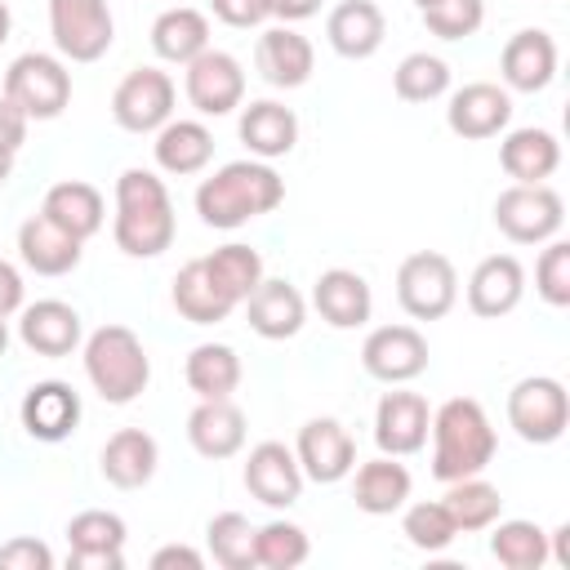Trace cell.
Wrapping results in <instances>:
<instances>
[{
  "label": "cell",
  "mask_w": 570,
  "mask_h": 570,
  "mask_svg": "<svg viewBox=\"0 0 570 570\" xmlns=\"http://www.w3.org/2000/svg\"><path fill=\"white\" fill-rule=\"evenodd\" d=\"M111 236L129 258H151V254L169 249V240H174V205H169V191H165V183L156 174L125 169L116 178Z\"/></svg>",
  "instance_id": "obj_1"
},
{
  "label": "cell",
  "mask_w": 570,
  "mask_h": 570,
  "mask_svg": "<svg viewBox=\"0 0 570 570\" xmlns=\"http://www.w3.org/2000/svg\"><path fill=\"white\" fill-rule=\"evenodd\" d=\"M281 196H285V183L276 178V169L258 160H232L196 187V214L209 227H240L254 214L276 209Z\"/></svg>",
  "instance_id": "obj_2"
},
{
  "label": "cell",
  "mask_w": 570,
  "mask_h": 570,
  "mask_svg": "<svg viewBox=\"0 0 570 570\" xmlns=\"http://www.w3.org/2000/svg\"><path fill=\"white\" fill-rule=\"evenodd\" d=\"M432 476L436 481H459L476 476L494 459V428L472 396H450L432 414Z\"/></svg>",
  "instance_id": "obj_3"
},
{
  "label": "cell",
  "mask_w": 570,
  "mask_h": 570,
  "mask_svg": "<svg viewBox=\"0 0 570 570\" xmlns=\"http://www.w3.org/2000/svg\"><path fill=\"white\" fill-rule=\"evenodd\" d=\"M85 374H89V383L98 387L102 401L125 405L147 387L151 361H147L142 343L129 325H102L85 343Z\"/></svg>",
  "instance_id": "obj_4"
},
{
  "label": "cell",
  "mask_w": 570,
  "mask_h": 570,
  "mask_svg": "<svg viewBox=\"0 0 570 570\" xmlns=\"http://www.w3.org/2000/svg\"><path fill=\"white\" fill-rule=\"evenodd\" d=\"M4 98L27 120H53L71 102V76L49 53H22L4 71Z\"/></svg>",
  "instance_id": "obj_5"
},
{
  "label": "cell",
  "mask_w": 570,
  "mask_h": 570,
  "mask_svg": "<svg viewBox=\"0 0 570 570\" xmlns=\"http://www.w3.org/2000/svg\"><path fill=\"white\" fill-rule=\"evenodd\" d=\"M459 294V276L454 263L436 249H414L401 258L396 267V298L414 321H436L454 307Z\"/></svg>",
  "instance_id": "obj_6"
},
{
  "label": "cell",
  "mask_w": 570,
  "mask_h": 570,
  "mask_svg": "<svg viewBox=\"0 0 570 570\" xmlns=\"http://www.w3.org/2000/svg\"><path fill=\"white\" fill-rule=\"evenodd\" d=\"M508 423L517 428L521 441H534V445H548L566 432L570 423V396L557 379L548 374H530L521 379L512 392H508Z\"/></svg>",
  "instance_id": "obj_7"
},
{
  "label": "cell",
  "mask_w": 570,
  "mask_h": 570,
  "mask_svg": "<svg viewBox=\"0 0 570 570\" xmlns=\"http://www.w3.org/2000/svg\"><path fill=\"white\" fill-rule=\"evenodd\" d=\"M561 196L548 183H512L494 200V227L517 245L548 240L561 227Z\"/></svg>",
  "instance_id": "obj_8"
},
{
  "label": "cell",
  "mask_w": 570,
  "mask_h": 570,
  "mask_svg": "<svg viewBox=\"0 0 570 570\" xmlns=\"http://www.w3.org/2000/svg\"><path fill=\"white\" fill-rule=\"evenodd\" d=\"M53 45L71 62H98L111 49V9L107 0H49Z\"/></svg>",
  "instance_id": "obj_9"
},
{
  "label": "cell",
  "mask_w": 570,
  "mask_h": 570,
  "mask_svg": "<svg viewBox=\"0 0 570 570\" xmlns=\"http://www.w3.org/2000/svg\"><path fill=\"white\" fill-rule=\"evenodd\" d=\"M169 111H174V80L156 67H134L111 94V116L129 134L160 129L169 120Z\"/></svg>",
  "instance_id": "obj_10"
},
{
  "label": "cell",
  "mask_w": 570,
  "mask_h": 570,
  "mask_svg": "<svg viewBox=\"0 0 570 570\" xmlns=\"http://www.w3.org/2000/svg\"><path fill=\"white\" fill-rule=\"evenodd\" d=\"M187 98L205 116H227L245 98V71H240V62L232 53H223V49L196 53L187 62Z\"/></svg>",
  "instance_id": "obj_11"
},
{
  "label": "cell",
  "mask_w": 570,
  "mask_h": 570,
  "mask_svg": "<svg viewBox=\"0 0 570 570\" xmlns=\"http://www.w3.org/2000/svg\"><path fill=\"white\" fill-rule=\"evenodd\" d=\"M361 361L374 379L383 383H405L414 374L428 370V338L414 330V325H379L365 347H361Z\"/></svg>",
  "instance_id": "obj_12"
},
{
  "label": "cell",
  "mask_w": 570,
  "mask_h": 570,
  "mask_svg": "<svg viewBox=\"0 0 570 570\" xmlns=\"http://www.w3.org/2000/svg\"><path fill=\"white\" fill-rule=\"evenodd\" d=\"M245 490L267 508H289L303 494V468L289 445L258 441L245 459Z\"/></svg>",
  "instance_id": "obj_13"
},
{
  "label": "cell",
  "mask_w": 570,
  "mask_h": 570,
  "mask_svg": "<svg viewBox=\"0 0 570 570\" xmlns=\"http://www.w3.org/2000/svg\"><path fill=\"white\" fill-rule=\"evenodd\" d=\"M298 468L312 476V481H321V485H330V481H338V476H347L352 472V463H356V445H352V436H347V428L338 423V419H312V423H303V432H298Z\"/></svg>",
  "instance_id": "obj_14"
},
{
  "label": "cell",
  "mask_w": 570,
  "mask_h": 570,
  "mask_svg": "<svg viewBox=\"0 0 570 570\" xmlns=\"http://www.w3.org/2000/svg\"><path fill=\"white\" fill-rule=\"evenodd\" d=\"M432 410L419 392H387L374 410V441L383 454H414L428 441Z\"/></svg>",
  "instance_id": "obj_15"
},
{
  "label": "cell",
  "mask_w": 570,
  "mask_h": 570,
  "mask_svg": "<svg viewBox=\"0 0 570 570\" xmlns=\"http://www.w3.org/2000/svg\"><path fill=\"white\" fill-rule=\"evenodd\" d=\"M445 120L459 138H494L512 120V98H508V89H499L490 80H472L450 98Z\"/></svg>",
  "instance_id": "obj_16"
},
{
  "label": "cell",
  "mask_w": 570,
  "mask_h": 570,
  "mask_svg": "<svg viewBox=\"0 0 570 570\" xmlns=\"http://www.w3.org/2000/svg\"><path fill=\"white\" fill-rule=\"evenodd\" d=\"M76 423H80V396H76L71 383L45 379V383L27 387V396H22V428H27V436L62 441V436L76 432Z\"/></svg>",
  "instance_id": "obj_17"
},
{
  "label": "cell",
  "mask_w": 570,
  "mask_h": 570,
  "mask_svg": "<svg viewBox=\"0 0 570 570\" xmlns=\"http://www.w3.org/2000/svg\"><path fill=\"white\" fill-rule=\"evenodd\" d=\"M499 71H503V80H508L512 89H521V94L543 89V85L557 76V40H552L543 27L517 31V36L503 45V53H499Z\"/></svg>",
  "instance_id": "obj_18"
},
{
  "label": "cell",
  "mask_w": 570,
  "mask_h": 570,
  "mask_svg": "<svg viewBox=\"0 0 570 570\" xmlns=\"http://www.w3.org/2000/svg\"><path fill=\"white\" fill-rule=\"evenodd\" d=\"M521 289H525V272L512 254H490L476 263V272L468 276V307L485 321L494 316H508L517 303H521Z\"/></svg>",
  "instance_id": "obj_19"
},
{
  "label": "cell",
  "mask_w": 570,
  "mask_h": 570,
  "mask_svg": "<svg viewBox=\"0 0 570 570\" xmlns=\"http://www.w3.org/2000/svg\"><path fill=\"white\" fill-rule=\"evenodd\" d=\"M80 245L71 232H62L53 218L45 214H31L22 227H18V254L31 272L40 276H67L76 263H80Z\"/></svg>",
  "instance_id": "obj_20"
},
{
  "label": "cell",
  "mask_w": 570,
  "mask_h": 570,
  "mask_svg": "<svg viewBox=\"0 0 570 570\" xmlns=\"http://www.w3.org/2000/svg\"><path fill=\"white\" fill-rule=\"evenodd\" d=\"M312 45L307 36L289 31V27H272L258 36V49H254V67L263 71L267 85L276 89H298L307 76H312Z\"/></svg>",
  "instance_id": "obj_21"
},
{
  "label": "cell",
  "mask_w": 570,
  "mask_h": 570,
  "mask_svg": "<svg viewBox=\"0 0 570 570\" xmlns=\"http://www.w3.org/2000/svg\"><path fill=\"white\" fill-rule=\"evenodd\" d=\"M312 303H316V312H321L334 330L365 325V321H370V307H374L365 276H356V272H347V267L321 272V276H316V289H312Z\"/></svg>",
  "instance_id": "obj_22"
},
{
  "label": "cell",
  "mask_w": 570,
  "mask_h": 570,
  "mask_svg": "<svg viewBox=\"0 0 570 570\" xmlns=\"http://www.w3.org/2000/svg\"><path fill=\"white\" fill-rule=\"evenodd\" d=\"M187 436H191L196 454H205V459H232L245 445V414L227 396L200 401L191 410V419H187Z\"/></svg>",
  "instance_id": "obj_23"
},
{
  "label": "cell",
  "mask_w": 570,
  "mask_h": 570,
  "mask_svg": "<svg viewBox=\"0 0 570 570\" xmlns=\"http://www.w3.org/2000/svg\"><path fill=\"white\" fill-rule=\"evenodd\" d=\"M156 459H160V450H156V436H151V432H142V428H120L116 436H107L98 463H102V476H107L111 485L138 490V485L151 481Z\"/></svg>",
  "instance_id": "obj_24"
},
{
  "label": "cell",
  "mask_w": 570,
  "mask_h": 570,
  "mask_svg": "<svg viewBox=\"0 0 570 570\" xmlns=\"http://www.w3.org/2000/svg\"><path fill=\"white\" fill-rule=\"evenodd\" d=\"M18 330H22V343L36 356H67L80 343V316H76V307H67L58 298L31 303L18 321Z\"/></svg>",
  "instance_id": "obj_25"
},
{
  "label": "cell",
  "mask_w": 570,
  "mask_h": 570,
  "mask_svg": "<svg viewBox=\"0 0 570 570\" xmlns=\"http://www.w3.org/2000/svg\"><path fill=\"white\" fill-rule=\"evenodd\" d=\"M245 307H249L254 334H263V338H289L303 330V316H307V303L289 281H258V289L245 298Z\"/></svg>",
  "instance_id": "obj_26"
},
{
  "label": "cell",
  "mask_w": 570,
  "mask_h": 570,
  "mask_svg": "<svg viewBox=\"0 0 570 570\" xmlns=\"http://www.w3.org/2000/svg\"><path fill=\"white\" fill-rule=\"evenodd\" d=\"M325 36L343 58H370L383 45V13L374 0H343L330 9Z\"/></svg>",
  "instance_id": "obj_27"
},
{
  "label": "cell",
  "mask_w": 570,
  "mask_h": 570,
  "mask_svg": "<svg viewBox=\"0 0 570 570\" xmlns=\"http://www.w3.org/2000/svg\"><path fill=\"white\" fill-rule=\"evenodd\" d=\"M45 218H53L62 232H71L76 240H89L98 227H102V191L94 183H80V178H67V183H53L45 191V205H40Z\"/></svg>",
  "instance_id": "obj_28"
},
{
  "label": "cell",
  "mask_w": 570,
  "mask_h": 570,
  "mask_svg": "<svg viewBox=\"0 0 570 570\" xmlns=\"http://www.w3.org/2000/svg\"><path fill=\"white\" fill-rule=\"evenodd\" d=\"M499 165L517 183H543L561 165V142L548 129H512L499 147Z\"/></svg>",
  "instance_id": "obj_29"
},
{
  "label": "cell",
  "mask_w": 570,
  "mask_h": 570,
  "mask_svg": "<svg viewBox=\"0 0 570 570\" xmlns=\"http://www.w3.org/2000/svg\"><path fill=\"white\" fill-rule=\"evenodd\" d=\"M240 142L254 151V156H285L294 151L298 142V116L272 98L263 102H249L240 111Z\"/></svg>",
  "instance_id": "obj_30"
},
{
  "label": "cell",
  "mask_w": 570,
  "mask_h": 570,
  "mask_svg": "<svg viewBox=\"0 0 570 570\" xmlns=\"http://www.w3.org/2000/svg\"><path fill=\"white\" fill-rule=\"evenodd\" d=\"M352 499L361 512H396L405 499H410V472L405 463H396V454H383V459H370L356 468V481H352Z\"/></svg>",
  "instance_id": "obj_31"
},
{
  "label": "cell",
  "mask_w": 570,
  "mask_h": 570,
  "mask_svg": "<svg viewBox=\"0 0 570 570\" xmlns=\"http://www.w3.org/2000/svg\"><path fill=\"white\" fill-rule=\"evenodd\" d=\"M174 307H178V316H187L191 325H214V321H223L236 303L214 285L205 258H191V263H183L178 276H174Z\"/></svg>",
  "instance_id": "obj_32"
},
{
  "label": "cell",
  "mask_w": 570,
  "mask_h": 570,
  "mask_svg": "<svg viewBox=\"0 0 570 570\" xmlns=\"http://www.w3.org/2000/svg\"><path fill=\"white\" fill-rule=\"evenodd\" d=\"M151 45H156V53L160 58H169V62H191L196 53H205L209 49V22H205V13L200 9H187V4H178V9H165L156 22H151Z\"/></svg>",
  "instance_id": "obj_33"
},
{
  "label": "cell",
  "mask_w": 570,
  "mask_h": 570,
  "mask_svg": "<svg viewBox=\"0 0 570 570\" xmlns=\"http://www.w3.org/2000/svg\"><path fill=\"white\" fill-rule=\"evenodd\" d=\"M214 156V134L200 120H165L156 134V160L169 174H196Z\"/></svg>",
  "instance_id": "obj_34"
},
{
  "label": "cell",
  "mask_w": 570,
  "mask_h": 570,
  "mask_svg": "<svg viewBox=\"0 0 570 570\" xmlns=\"http://www.w3.org/2000/svg\"><path fill=\"white\" fill-rule=\"evenodd\" d=\"M183 374H187V387H191L200 401L232 396L236 383H240V356H236L227 343H200V347H191Z\"/></svg>",
  "instance_id": "obj_35"
},
{
  "label": "cell",
  "mask_w": 570,
  "mask_h": 570,
  "mask_svg": "<svg viewBox=\"0 0 570 570\" xmlns=\"http://www.w3.org/2000/svg\"><path fill=\"white\" fill-rule=\"evenodd\" d=\"M450 490H445V508H450V517H454V525L459 530H485V525H494L499 521V508H503V499H499V490L490 485V481H481V476H459V481H445Z\"/></svg>",
  "instance_id": "obj_36"
},
{
  "label": "cell",
  "mask_w": 570,
  "mask_h": 570,
  "mask_svg": "<svg viewBox=\"0 0 570 570\" xmlns=\"http://www.w3.org/2000/svg\"><path fill=\"white\" fill-rule=\"evenodd\" d=\"M205 267H209L214 285H218L232 303H245V298L258 289V281H263V258H258V249H249V245H223V249H214V254L205 258Z\"/></svg>",
  "instance_id": "obj_37"
},
{
  "label": "cell",
  "mask_w": 570,
  "mask_h": 570,
  "mask_svg": "<svg viewBox=\"0 0 570 570\" xmlns=\"http://www.w3.org/2000/svg\"><path fill=\"white\" fill-rule=\"evenodd\" d=\"M490 552L508 570H539L548 561V534L534 521H499L490 534Z\"/></svg>",
  "instance_id": "obj_38"
},
{
  "label": "cell",
  "mask_w": 570,
  "mask_h": 570,
  "mask_svg": "<svg viewBox=\"0 0 570 570\" xmlns=\"http://www.w3.org/2000/svg\"><path fill=\"white\" fill-rule=\"evenodd\" d=\"M205 534H209V552H214L218 566H227V570H254L258 566V557H254V525L240 512H218Z\"/></svg>",
  "instance_id": "obj_39"
},
{
  "label": "cell",
  "mask_w": 570,
  "mask_h": 570,
  "mask_svg": "<svg viewBox=\"0 0 570 570\" xmlns=\"http://www.w3.org/2000/svg\"><path fill=\"white\" fill-rule=\"evenodd\" d=\"M445 85H450V67H445L436 53H410V58H401V67L392 71V89H396V98H405V102H428V98L445 94Z\"/></svg>",
  "instance_id": "obj_40"
},
{
  "label": "cell",
  "mask_w": 570,
  "mask_h": 570,
  "mask_svg": "<svg viewBox=\"0 0 570 570\" xmlns=\"http://www.w3.org/2000/svg\"><path fill=\"white\" fill-rule=\"evenodd\" d=\"M254 557L267 570H294L298 561H307V534L294 521H267L263 530H254Z\"/></svg>",
  "instance_id": "obj_41"
},
{
  "label": "cell",
  "mask_w": 570,
  "mask_h": 570,
  "mask_svg": "<svg viewBox=\"0 0 570 570\" xmlns=\"http://www.w3.org/2000/svg\"><path fill=\"white\" fill-rule=\"evenodd\" d=\"M401 525H405V539H410L414 548H423V552H441V548L459 534V525H454V517H450V508H445L441 499L414 503Z\"/></svg>",
  "instance_id": "obj_42"
},
{
  "label": "cell",
  "mask_w": 570,
  "mask_h": 570,
  "mask_svg": "<svg viewBox=\"0 0 570 570\" xmlns=\"http://www.w3.org/2000/svg\"><path fill=\"white\" fill-rule=\"evenodd\" d=\"M481 18H485V4H481V0H436V4L423 9V27H428L432 36H441V40H463V36H472V31L481 27Z\"/></svg>",
  "instance_id": "obj_43"
},
{
  "label": "cell",
  "mask_w": 570,
  "mask_h": 570,
  "mask_svg": "<svg viewBox=\"0 0 570 570\" xmlns=\"http://www.w3.org/2000/svg\"><path fill=\"white\" fill-rule=\"evenodd\" d=\"M67 543L71 548H120L125 543V521L116 512H102V508L76 512L71 525H67Z\"/></svg>",
  "instance_id": "obj_44"
},
{
  "label": "cell",
  "mask_w": 570,
  "mask_h": 570,
  "mask_svg": "<svg viewBox=\"0 0 570 570\" xmlns=\"http://www.w3.org/2000/svg\"><path fill=\"white\" fill-rule=\"evenodd\" d=\"M534 285L552 307H570V245L552 240L534 263Z\"/></svg>",
  "instance_id": "obj_45"
},
{
  "label": "cell",
  "mask_w": 570,
  "mask_h": 570,
  "mask_svg": "<svg viewBox=\"0 0 570 570\" xmlns=\"http://www.w3.org/2000/svg\"><path fill=\"white\" fill-rule=\"evenodd\" d=\"M53 552L40 539H9L0 548V570H49Z\"/></svg>",
  "instance_id": "obj_46"
},
{
  "label": "cell",
  "mask_w": 570,
  "mask_h": 570,
  "mask_svg": "<svg viewBox=\"0 0 570 570\" xmlns=\"http://www.w3.org/2000/svg\"><path fill=\"white\" fill-rule=\"evenodd\" d=\"M209 9L227 27H258L263 18H272V4L267 0H209Z\"/></svg>",
  "instance_id": "obj_47"
},
{
  "label": "cell",
  "mask_w": 570,
  "mask_h": 570,
  "mask_svg": "<svg viewBox=\"0 0 570 570\" xmlns=\"http://www.w3.org/2000/svg\"><path fill=\"white\" fill-rule=\"evenodd\" d=\"M67 566L71 570H120L125 557H120V548H71Z\"/></svg>",
  "instance_id": "obj_48"
},
{
  "label": "cell",
  "mask_w": 570,
  "mask_h": 570,
  "mask_svg": "<svg viewBox=\"0 0 570 570\" xmlns=\"http://www.w3.org/2000/svg\"><path fill=\"white\" fill-rule=\"evenodd\" d=\"M27 138V116L0 94V147H9V151H18V142Z\"/></svg>",
  "instance_id": "obj_49"
},
{
  "label": "cell",
  "mask_w": 570,
  "mask_h": 570,
  "mask_svg": "<svg viewBox=\"0 0 570 570\" xmlns=\"http://www.w3.org/2000/svg\"><path fill=\"white\" fill-rule=\"evenodd\" d=\"M151 570H200V552L187 543H169L151 557Z\"/></svg>",
  "instance_id": "obj_50"
},
{
  "label": "cell",
  "mask_w": 570,
  "mask_h": 570,
  "mask_svg": "<svg viewBox=\"0 0 570 570\" xmlns=\"http://www.w3.org/2000/svg\"><path fill=\"white\" fill-rule=\"evenodd\" d=\"M18 307H22V276H18L13 263L0 258V316H9Z\"/></svg>",
  "instance_id": "obj_51"
},
{
  "label": "cell",
  "mask_w": 570,
  "mask_h": 570,
  "mask_svg": "<svg viewBox=\"0 0 570 570\" xmlns=\"http://www.w3.org/2000/svg\"><path fill=\"white\" fill-rule=\"evenodd\" d=\"M267 4L281 22H298V18H312L321 9V0H267Z\"/></svg>",
  "instance_id": "obj_52"
},
{
  "label": "cell",
  "mask_w": 570,
  "mask_h": 570,
  "mask_svg": "<svg viewBox=\"0 0 570 570\" xmlns=\"http://www.w3.org/2000/svg\"><path fill=\"white\" fill-rule=\"evenodd\" d=\"M552 552H557V561L570 570V525H561V530L552 534Z\"/></svg>",
  "instance_id": "obj_53"
},
{
  "label": "cell",
  "mask_w": 570,
  "mask_h": 570,
  "mask_svg": "<svg viewBox=\"0 0 570 570\" xmlns=\"http://www.w3.org/2000/svg\"><path fill=\"white\" fill-rule=\"evenodd\" d=\"M9 174H13V151H9V147H0V183H4Z\"/></svg>",
  "instance_id": "obj_54"
},
{
  "label": "cell",
  "mask_w": 570,
  "mask_h": 570,
  "mask_svg": "<svg viewBox=\"0 0 570 570\" xmlns=\"http://www.w3.org/2000/svg\"><path fill=\"white\" fill-rule=\"evenodd\" d=\"M9 27H13V18H9V4L0 0V45L9 40Z\"/></svg>",
  "instance_id": "obj_55"
},
{
  "label": "cell",
  "mask_w": 570,
  "mask_h": 570,
  "mask_svg": "<svg viewBox=\"0 0 570 570\" xmlns=\"http://www.w3.org/2000/svg\"><path fill=\"white\" fill-rule=\"evenodd\" d=\"M4 347H9V330H4V316H0V356H4Z\"/></svg>",
  "instance_id": "obj_56"
},
{
  "label": "cell",
  "mask_w": 570,
  "mask_h": 570,
  "mask_svg": "<svg viewBox=\"0 0 570 570\" xmlns=\"http://www.w3.org/2000/svg\"><path fill=\"white\" fill-rule=\"evenodd\" d=\"M414 4H419V9H428V4H436V0H414Z\"/></svg>",
  "instance_id": "obj_57"
}]
</instances>
